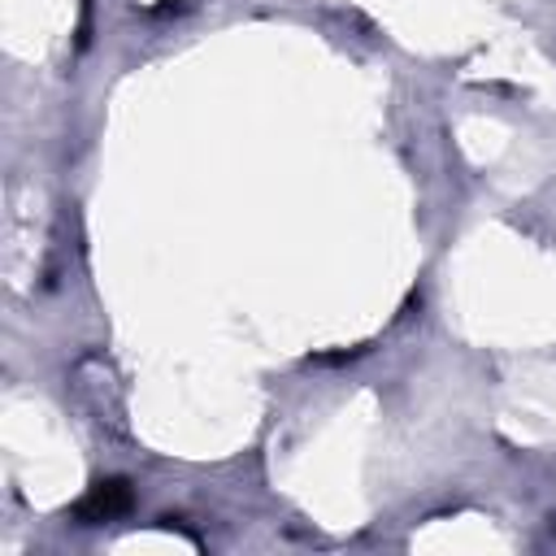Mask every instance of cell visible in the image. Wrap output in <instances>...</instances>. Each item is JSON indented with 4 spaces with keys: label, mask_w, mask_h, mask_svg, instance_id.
<instances>
[{
    "label": "cell",
    "mask_w": 556,
    "mask_h": 556,
    "mask_svg": "<svg viewBox=\"0 0 556 556\" xmlns=\"http://www.w3.org/2000/svg\"><path fill=\"white\" fill-rule=\"evenodd\" d=\"M130 482L126 478H100V482H91L87 486V495L70 508L83 526H96V521H113V517H122L126 508H130Z\"/></svg>",
    "instance_id": "cell-1"
}]
</instances>
